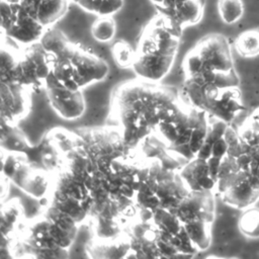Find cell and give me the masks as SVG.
<instances>
[{
	"label": "cell",
	"instance_id": "6da1fadb",
	"mask_svg": "<svg viewBox=\"0 0 259 259\" xmlns=\"http://www.w3.org/2000/svg\"><path fill=\"white\" fill-rule=\"evenodd\" d=\"M179 98L178 89L138 78L118 85L111 97V113L119 122L127 146H137L156 131L162 109Z\"/></svg>",
	"mask_w": 259,
	"mask_h": 259
},
{
	"label": "cell",
	"instance_id": "7a4b0ae2",
	"mask_svg": "<svg viewBox=\"0 0 259 259\" xmlns=\"http://www.w3.org/2000/svg\"><path fill=\"white\" fill-rule=\"evenodd\" d=\"M178 92L184 103L228 123L245 110L236 70L200 71L186 75Z\"/></svg>",
	"mask_w": 259,
	"mask_h": 259
},
{
	"label": "cell",
	"instance_id": "3957f363",
	"mask_svg": "<svg viewBox=\"0 0 259 259\" xmlns=\"http://www.w3.org/2000/svg\"><path fill=\"white\" fill-rule=\"evenodd\" d=\"M47 51L54 54L52 76L69 89H82L105 79L107 63L93 53L72 42L58 29L49 28L40 39Z\"/></svg>",
	"mask_w": 259,
	"mask_h": 259
},
{
	"label": "cell",
	"instance_id": "277c9868",
	"mask_svg": "<svg viewBox=\"0 0 259 259\" xmlns=\"http://www.w3.org/2000/svg\"><path fill=\"white\" fill-rule=\"evenodd\" d=\"M183 27L160 15L144 30L133 70L138 78L160 82L170 72L178 53Z\"/></svg>",
	"mask_w": 259,
	"mask_h": 259
},
{
	"label": "cell",
	"instance_id": "5b68a950",
	"mask_svg": "<svg viewBox=\"0 0 259 259\" xmlns=\"http://www.w3.org/2000/svg\"><path fill=\"white\" fill-rule=\"evenodd\" d=\"M189 190L179 171L165 169L158 161L151 160L149 174L135 195L139 219L152 220L157 208H171Z\"/></svg>",
	"mask_w": 259,
	"mask_h": 259
},
{
	"label": "cell",
	"instance_id": "8992f818",
	"mask_svg": "<svg viewBox=\"0 0 259 259\" xmlns=\"http://www.w3.org/2000/svg\"><path fill=\"white\" fill-rule=\"evenodd\" d=\"M169 210L182 222L186 232L199 251H204L209 247L211 225L215 217L213 190H189Z\"/></svg>",
	"mask_w": 259,
	"mask_h": 259
},
{
	"label": "cell",
	"instance_id": "52a82bcc",
	"mask_svg": "<svg viewBox=\"0 0 259 259\" xmlns=\"http://www.w3.org/2000/svg\"><path fill=\"white\" fill-rule=\"evenodd\" d=\"M75 132L82 138L95 169L104 174L112 173V163L128 157L134 150L127 146L120 127L83 126Z\"/></svg>",
	"mask_w": 259,
	"mask_h": 259
},
{
	"label": "cell",
	"instance_id": "ba28073f",
	"mask_svg": "<svg viewBox=\"0 0 259 259\" xmlns=\"http://www.w3.org/2000/svg\"><path fill=\"white\" fill-rule=\"evenodd\" d=\"M54 54L47 51L40 41L24 46L17 54L14 66L0 74L1 81L23 85L32 92L45 89L47 79L53 73Z\"/></svg>",
	"mask_w": 259,
	"mask_h": 259
},
{
	"label": "cell",
	"instance_id": "9c48e42d",
	"mask_svg": "<svg viewBox=\"0 0 259 259\" xmlns=\"http://www.w3.org/2000/svg\"><path fill=\"white\" fill-rule=\"evenodd\" d=\"M215 191L225 203L241 210L254 205L259 199V189L240 168L236 159L229 155L221 161Z\"/></svg>",
	"mask_w": 259,
	"mask_h": 259
},
{
	"label": "cell",
	"instance_id": "30bf717a",
	"mask_svg": "<svg viewBox=\"0 0 259 259\" xmlns=\"http://www.w3.org/2000/svg\"><path fill=\"white\" fill-rule=\"evenodd\" d=\"M182 69L185 76L200 71L235 70L227 37L220 33H211L202 37L185 55Z\"/></svg>",
	"mask_w": 259,
	"mask_h": 259
},
{
	"label": "cell",
	"instance_id": "8fae6325",
	"mask_svg": "<svg viewBox=\"0 0 259 259\" xmlns=\"http://www.w3.org/2000/svg\"><path fill=\"white\" fill-rule=\"evenodd\" d=\"M1 174L31 197L42 198L50 192L52 176L34 166L26 155L1 150Z\"/></svg>",
	"mask_w": 259,
	"mask_h": 259
},
{
	"label": "cell",
	"instance_id": "7c38bea8",
	"mask_svg": "<svg viewBox=\"0 0 259 259\" xmlns=\"http://www.w3.org/2000/svg\"><path fill=\"white\" fill-rule=\"evenodd\" d=\"M152 221L158 230V246L163 258L192 257L199 251L182 222L169 209L157 208Z\"/></svg>",
	"mask_w": 259,
	"mask_h": 259
},
{
	"label": "cell",
	"instance_id": "4fadbf2b",
	"mask_svg": "<svg viewBox=\"0 0 259 259\" xmlns=\"http://www.w3.org/2000/svg\"><path fill=\"white\" fill-rule=\"evenodd\" d=\"M209 117L205 111L189 105L187 116L169 148L187 161L196 157L206 137Z\"/></svg>",
	"mask_w": 259,
	"mask_h": 259
},
{
	"label": "cell",
	"instance_id": "5bb4252c",
	"mask_svg": "<svg viewBox=\"0 0 259 259\" xmlns=\"http://www.w3.org/2000/svg\"><path fill=\"white\" fill-rule=\"evenodd\" d=\"M45 90L51 106L61 117L73 120L83 115L86 104L81 89L64 87L51 75L46 81Z\"/></svg>",
	"mask_w": 259,
	"mask_h": 259
},
{
	"label": "cell",
	"instance_id": "9a60e30c",
	"mask_svg": "<svg viewBox=\"0 0 259 259\" xmlns=\"http://www.w3.org/2000/svg\"><path fill=\"white\" fill-rule=\"evenodd\" d=\"M32 91L20 84L0 82V120L18 124L30 111Z\"/></svg>",
	"mask_w": 259,
	"mask_h": 259
},
{
	"label": "cell",
	"instance_id": "2e32d148",
	"mask_svg": "<svg viewBox=\"0 0 259 259\" xmlns=\"http://www.w3.org/2000/svg\"><path fill=\"white\" fill-rule=\"evenodd\" d=\"M23 252L33 258H68V249L57 246L47 232L46 221L42 218L34 220L27 226V231L21 241Z\"/></svg>",
	"mask_w": 259,
	"mask_h": 259
},
{
	"label": "cell",
	"instance_id": "e0dca14e",
	"mask_svg": "<svg viewBox=\"0 0 259 259\" xmlns=\"http://www.w3.org/2000/svg\"><path fill=\"white\" fill-rule=\"evenodd\" d=\"M124 231L131 244L126 258H163L158 246V230L152 220L133 221Z\"/></svg>",
	"mask_w": 259,
	"mask_h": 259
},
{
	"label": "cell",
	"instance_id": "ac0fdd59",
	"mask_svg": "<svg viewBox=\"0 0 259 259\" xmlns=\"http://www.w3.org/2000/svg\"><path fill=\"white\" fill-rule=\"evenodd\" d=\"M221 161L194 157L187 161L179 173L190 190H215Z\"/></svg>",
	"mask_w": 259,
	"mask_h": 259
},
{
	"label": "cell",
	"instance_id": "d6986e66",
	"mask_svg": "<svg viewBox=\"0 0 259 259\" xmlns=\"http://www.w3.org/2000/svg\"><path fill=\"white\" fill-rule=\"evenodd\" d=\"M151 166V160L145 158L134 159L132 155L120 158L112 163V168L117 175L120 184V192L130 198L135 195L147 178Z\"/></svg>",
	"mask_w": 259,
	"mask_h": 259
},
{
	"label": "cell",
	"instance_id": "ffe728a7",
	"mask_svg": "<svg viewBox=\"0 0 259 259\" xmlns=\"http://www.w3.org/2000/svg\"><path fill=\"white\" fill-rule=\"evenodd\" d=\"M44 219L52 241L61 248L69 249L77 236L79 224L71 215L51 203L46 209Z\"/></svg>",
	"mask_w": 259,
	"mask_h": 259
},
{
	"label": "cell",
	"instance_id": "44dd1931",
	"mask_svg": "<svg viewBox=\"0 0 259 259\" xmlns=\"http://www.w3.org/2000/svg\"><path fill=\"white\" fill-rule=\"evenodd\" d=\"M240 140L239 155L235 158L238 165L259 189V137L244 122L238 130Z\"/></svg>",
	"mask_w": 259,
	"mask_h": 259
},
{
	"label": "cell",
	"instance_id": "7402d4cb",
	"mask_svg": "<svg viewBox=\"0 0 259 259\" xmlns=\"http://www.w3.org/2000/svg\"><path fill=\"white\" fill-rule=\"evenodd\" d=\"M23 217V206L18 198H12L1 203V235L0 258H13V244L16 229Z\"/></svg>",
	"mask_w": 259,
	"mask_h": 259
},
{
	"label": "cell",
	"instance_id": "603a6c76",
	"mask_svg": "<svg viewBox=\"0 0 259 259\" xmlns=\"http://www.w3.org/2000/svg\"><path fill=\"white\" fill-rule=\"evenodd\" d=\"M142 155L149 160L158 161L162 167L168 170L180 171L187 160L172 151L166 141L154 133L148 135L139 145Z\"/></svg>",
	"mask_w": 259,
	"mask_h": 259
},
{
	"label": "cell",
	"instance_id": "cb8c5ba5",
	"mask_svg": "<svg viewBox=\"0 0 259 259\" xmlns=\"http://www.w3.org/2000/svg\"><path fill=\"white\" fill-rule=\"evenodd\" d=\"M1 136L0 145L1 150L10 153H20L27 156L29 161L36 167L42 168L40 163L39 146L31 145L24 133L18 127L17 124L8 123L1 120Z\"/></svg>",
	"mask_w": 259,
	"mask_h": 259
},
{
	"label": "cell",
	"instance_id": "d4e9b609",
	"mask_svg": "<svg viewBox=\"0 0 259 259\" xmlns=\"http://www.w3.org/2000/svg\"><path fill=\"white\" fill-rule=\"evenodd\" d=\"M130 251V238L124 230L115 237H95L86 245L87 256L92 259L126 258Z\"/></svg>",
	"mask_w": 259,
	"mask_h": 259
},
{
	"label": "cell",
	"instance_id": "484cf974",
	"mask_svg": "<svg viewBox=\"0 0 259 259\" xmlns=\"http://www.w3.org/2000/svg\"><path fill=\"white\" fill-rule=\"evenodd\" d=\"M204 142L198 151L196 157L202 159H217L222 160L228 151V144L226 141V130L230 123L211 117Z\"/></svg>",
	"mask_w": 259,
	"mask_h": 259
},
{
	"label": "cell",
	"instance_id": "4316f807",
	"mask_svg": "<svg viewBox=\"0 0 259 259\" xmlns=\"http://www.w3.org/2000/svg\"><path fill=\"white\" fill-rule=\"evenodd\" d=\"M38 146L41 167L55 178L65 167L64 156L48 132L41 138Z\"/></svg>",
	"mask_w": 259,
	"mask_h": 259
},
{
	"label": "cell",
	"instance_id": "83f0119b",
	"mask_svg": "<svg viewBox=\"0 0 259 259\" xmlns=\"http://www.w3.org/2000/svg\"><path fill=\"white\" fill-rule=\"evenodd\" d=\"M203 6L204 4L201 0H184L175 8V16L170 20L183 28L188 25L196 24L202 18Z\"/></svg>",
	"mask_w": 259,
	"mask_h": 259
},
{
	"label": "cell",
	"instance_id": "f1b7e54d",
	"mask_svg": "<svg viewBox=\"0 0 259 259\" xmlns=\"http://www.w3.org/2000/svg\"><path fill=\"white\" fill-rule=\"evenodd\" d=\"M67 5V0H40L36 9V19L49 29L64 16Z\"/></svg>",
	"mask_w": 259,
	"mask_h": 259
},
{
	"label": "cell",
	"instance_id": "f546056e",
	"mask_svg": "<svg viewBox=\"0 0 259 259\" xmlns=\"http://www.w3.org/2000/svg\"><path fill=\"white\" fill-rule=\"evenodd\" d=\"M236 52L243 58L259 55V29H249L240 33L235 40Z\"/></svg>",
	"mask_w": 259,
	"mask_h": 259
},
{
	"label": "cell",
	"instance_id": "4dcf8cb0",
	"mask_svg": "<svg viewBox=\"0 0 259 259\" xmlns=\"http://www.w3.org/2000/svg\"><path fill=\"white\" fill-rule=\"evenodd\" d=\"M238 227L244 236L252 239L259 238V207L252 205L243 209Z\"/></svg>",
	"mask_w": 259,
	"mask_h": 259
},
{
	"label": "cell",
	"instance_id": "1f68e13d",
	"mask_svg": "<svg viewBox=\"0 0 259 259\" xmlns=\"http://www.w3.org/2000/svg\"><path fill=\"white\" fill-rule=\"evenodd\" d=\"M218 11L225 23L233 24L243 16L244 3L242 0H218Z\"/></svg>",
	"mask_w": 259,
	"mask_h": 259
},
{
	"label": "cell",
	"instance_id": "d6a6232c",
	"mask_svg": "<svg viewBox=\"0 0 259 259\" xmlns=\"http://www.w3.org/2000/svg\"><path fill=\"white\" fill-rule=\"evenodd\" d=\"M116 32V22L110 16H100L96 19L91 27V34L97 41H110Z\"/></svg>",
	"mask_w": 259,
	"mask_h": 259
},
{
	"label": "cell",
	"instance_id": "836d02e7",
	"mask_svg": "<svg viewBox=\"0 0 259 259\" xmlns=\"http://www.w3.org/2000/svg\"><path fill=\"white\" fill-rule=\"evenodd\" d=\"M112 55L118 67L122 69L133 68L136 61V51L126 41H116L112 48Z\"/></svg>",
	"mask_w": 259,
	"mask_h": 259
},
{
	"label": "cell",
	"instance_id": "e575fe53",
	"mask_svg": "<svg viewBox=\"0 0 259 259\" xmlns=\"http://www.w3.org/2000/svg\"><path fill=\"white\" fill-rule=\"evenodd\" d=\"M124 4V0H103L98 11L99 16H110L118 12Z\"/></svg>",
	"mask_w": 259,
	"mask_h": 259
},
{
	"label": "cell",
	"instance_id": "d590c367",
	"mask_svg": "<svg viewBox=\"0 0 259 259\" xmlns=\"http://www.w3.org/2000/svg\"><path fill=\"white\" fill-rule=\"evenodd\" d=\"M245 124H247L252 132L259 137V107L255 108L245 119Z\"/></svg>",
	"mask_w": 259,
	"mask_h": 259
},
{
	"label": "cell",
	"instance_id": "8d00e7d4",
	"mask_svg": "<svg viewBox=\"0 0 259 259\" xmlns=\"http://www.w3.org/2000/svg\"><path fill=\"white\" fill-rule=\"evenodd\" d=\"M155 6H162L163 3L165 2V0H150Z\"/></svg>",
	"mask_w": 259,
	"mask_h": 259
},
{
	"label": "cell",
	"instance_id": "74e56055",
	"mask_svg": "<svg viewBox=\"0 0 259 259\" xmlns=\"http://www.w3.org/2000/svg\"><path fill=\"white\" fill-rule=\"evenodd\" d=\"M72 1H73L75 4H78V3H79L81 0H72Z\"/></svg>",
	"mask_w": 259,
	"mask_h": 259
}]
</instances>
